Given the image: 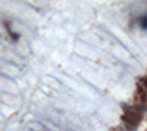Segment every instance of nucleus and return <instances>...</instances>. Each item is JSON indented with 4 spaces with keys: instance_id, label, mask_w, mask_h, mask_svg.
I'll use <instances>...</instances> for the list:
<instances>
[{
    "instance_id": "1",
    "label": "nucleus",
    "mask_w": 147,
    "mask_h": 131,
    "mask_svg": "<svg viewBox=\"0 0 147 131\" xmlns=\"http://www.w3.org/2000/svg\"><path fill=\"white\" fill-rule=\"evenodd\" d=\"M137 90H139V99L145 104V102H147V92H145V89L140 85V83H137Z\"/></svg>"
},
{
    "instance_id": "2",
    "label": "nucleus",
    "mask_w": 147,
    "mask_h": 131,
    "mask_svg": "<svg viewBox=\"0 0 147 131\" xmlns=\"http://www.w3.org/2000/svg\"><path fill=\"white\" fill-rule=\"evenodd\" d=\"M139 83H140V85L144 87V89H145V92H147V78H140V82H139Z\"/></svg>"
}]
</instances>
